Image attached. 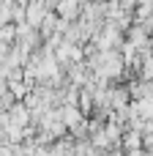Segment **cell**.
<instances>
[{"label":"cell","mask_w":153,"mask_h":156,"mask_svg":"<svg viewBox=\"0 0 153 156\" xmlns=\"http://www.w3.org/2000/svg\"><path fill=\"white\" fill-rule=\"evenodd\" d=\"M77 8H79V5H77V3H63V5H60V8H57V11H60V14H74V11H77Z\"/></svg>","instance_id":"1"}]
</instances>
